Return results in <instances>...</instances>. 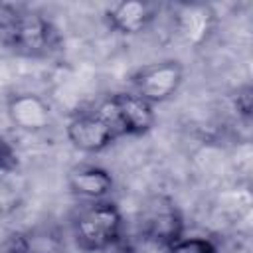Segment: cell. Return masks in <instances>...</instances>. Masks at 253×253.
Returning a JSON list of instances; mask_svg holds the SVG:
<instances>
[{"label":"cell","mask_w":253,"mask_h":253,"mask_svg":"<svg viewBox=\"0 0 253 253\" xmlns=\"http://www.w3.org/2000/svg\"><path fill=\"white\" fill-rule=\"evenodd\" d=\"M105 107L121 136H140L154 126V105L132 91L111 95L105 99Z\"/></svg>","instance_id":"obj_6"},{"label":"cell","mask_w":253,"mask_h":253,"mask_svg":"<svg viewBox=\"0 0 253 253\" xmlns=\"http://www.w3.org/2000/svg\"><path fill=\"white\" fill-rule=\"evenodd\" d=\"M182 215L176 204L164 196L152 198L142 210L138 219V239L148 247L166 253V249L182 237Z\"/></svg>","instance_id":"obj_3"},{"label":"cell","mask_w":253,"mask_h":253,"mask_svg":"<svg viewBox=\"0 0 253 253\" xmlns=\"http://www.w3.org/2000/svg\"><path fill=\"white\" fill-rule=\"evenodd\" d=\"M67 184L71 194L89 202H99L113 190V176L99 166H77L69 172Z\"/></svg>","instance_id":"obj_8"},{"label":"cell","mask_w":253,"mask_h":253,"mask_svg":"<svg viewBox=\"0 0 253 253\" xmlns=\"http://www.w3.org/2000/svg\"><path fill=\"white\" fill-rule=\"evenodd\" d=\"M210 16L211 14H208L204 6H186L184 12L180 14V28L188 38H194L196 34L204 36V32L208 30Z\"/></svg>","instance_id":"obj_10"},{"label":"cell","mask_w":253,"mask_h":253,"mask_svg":"<svg viewBox=\"0 0 253 253\" xmlns=\"http://www.w3.org/2000/svg\"><path fill=\"white\" fill-rule=\"evenodd\" d=\"M182 65L174 59H164L140 67L132 75V93L148 101L150 105L164 103L182 85Z\"/></svg>","instance_id":"obj_5"},{"label":"cell","mask_w":253,"mask_h":253,"mask_svg":"<svg viewBox=\"0 0 253 253\" xmlns=\"http://www.w3.org/2000/svg\"><path fill=\"white\" fill-rule=\"evenodd\" d=\"M59 34L43 16L0 4V45L26 57H47L59 47Z\"/></svg>","instance_id":"obj_1"},{"label":"cell","mask_w":253,"mask_h":253,"mask_svg":"<svg viewBox=\"0 0 253 253\" xmlns=\"http://www.w3.org/2000/svg\"><path fill=\"white\" fill-rule=\"evenodd\" d=\"M8 113L22 130H40L49 123V111L36 95H16L8 105Z\"/></svg>","instance_id":"obj_9"},{"label":"cell","mask_w":253,"mask_h":253,"mask_svg":"<svg viewBox=\"0 0 253 253\" xmlns=\"http://www.w3.org/2000/svg\"><path fill=\"white\" fill-rule=\"evenodd\" d=\"M109 28H113L119 34L132 36L150 26V22L156 18V8L148 2H119L107 8L105 12Z\"/></svg>","instance_id":"obj_7"},{"label":"cell","mask_w":253,"mask_h":253,"mask_svg":"<svg viewBox=\"0 0 253 253\" xmlns=\"http://www.w3.org/2000/svg\"><path fill=\"white\" fill-rule=\"evenodd\" d=\"M67 138L83 152H101L121 136L99 103L97 107L83 111L69 121Z\"/></svg>","instance_id":"obj_4"},{"label":"cell","mask_w":253,"mask_h":253,"mask_svg":"<svg viewBox=\"0 0 253 253\" xmlns=\"http://www.w3.org/2000/svg\"><path fill=\"white\" fill-rule=\"evenodd\" d=\"M123 215L117 204L109 200L91 202L73 219V237L81 251L97 253L117 245L123 239Z\"/></svg>","instance_id":"obj_2"},{"label":"cell","mask_w":253,"mask_h":253,"mask_svg":"<svg viewBox=\"0 0 253 253\" xmlns=\"http://www.w3.org/2000/svg\"><path fill=\"white\" fill-rule=\"evenodd\" d=\"M166 253H217L215 245L206 237H178Z\"/></svg>","instance_id":"obj_11"}]
</instances>
